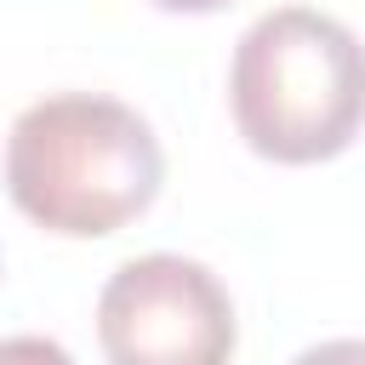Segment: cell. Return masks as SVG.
Instances as JSON below:
<instances>
[{"mask_svg": "<svg viewBox=\"0 0 365 365\" xmlns=\"http://www.w3.org/2000/svg\"><path fill=\"white\" fill-rule=\"evenodd\" d=\"M165 154L154 125L103 91H51L11 120L6 194L51 234L97 240L143 217L160 194Z\"/></svg>", "mask_w": 365, "mask_h": 365, "instance_id": "cell-1", "label": "cell"}, {"mask_svg": "<svg viewBox=\"0 0 365 365\" xmlns=\"http://www.w3.org/2000/svg\"><path fill=\"white\" fill-rule=\"evenodd\" d=\"M228 108L240 137L279 165H314L365 125V46L314 6L262 11L228 63Z\"/></svg>", "mask_w": 365, "mask_h": 365, "instance_id": "cell-2", "label": "cell"}, {"mask_svg": "<svg viewBox=\"0 0 365 365\" xmlns=\"http://www.w3.org/2000/svg\"><path fill=\"white\" fill-rule=\"evenodd\" d=\"M97 342L108 365H228L240 325L205 262L148 251L108 274L97 297Z\"/></svg>", "mask_w": 365, "mask_h": 365, "instance_id": "cell-3", "label": "cell"}, {"mask_svg": "<svg viewBox=\"0 0 365 365\" xmlns=\"http://www.w3.org/2000/svg\"><path fill=\"white\" fill-rule=\"evenodd\" d=\"M0 365H74V359L51 336H6L0 342Z\"/></svg>", "mask_w": 365, "mask_h": 365, "instance_id": "cell-4", "label": "cell"}, {"mask_svg": "<svg viewBox=\"0 0 365 365\" xmlns=\"http://www.w3.org/2000/svg\"><path fill=\"white\" fill-rule=\"evenodd\" d=\"M291 365H365V336H331V342H314V348H302Z\"/></svg>", "mask_w": 365, "mask_h": 365, "instance_id": "cell-5", "label": "cell"}, {"mask_svg": "<svg viewBox=\"0 0 365 365\" xmlns=\"http://www.w3.org/2000/svg\"><path fill=\"white\" fill-rule=\"evenodd\" d=\"M160 11H217V6H228V0H154Z\"/></svg>", "mask_w": 365, "mask_h": 365, "instance_id": "cell-6", "label": "cell"}]
</instances>
